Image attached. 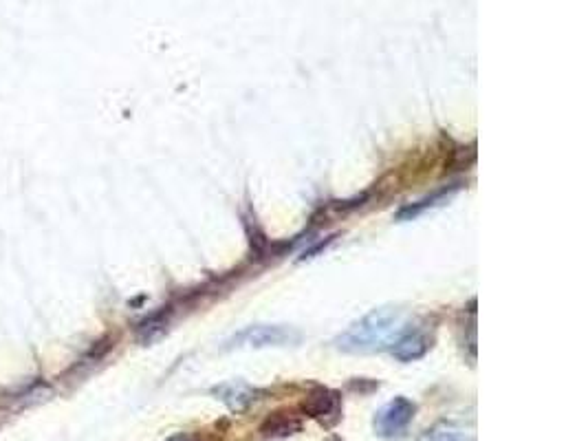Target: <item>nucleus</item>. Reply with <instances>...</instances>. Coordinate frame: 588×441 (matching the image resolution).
<instances>
[{
    "label": "nucleus",
    "mask_w": 588,
    "mask_h": 441,
    "mask_svg": "<svg viewBox=\"0 0 588 441\" xmlns=\"http://www.w3.org/2000/svg\"><path fill=\"white\" fill-rule=\"evenodd\" d=\"M408 314L401 309L381 307L353 322L335 340V347L344 353H379L395 347V342L408 331Z\"/></svg>",
    "instance_id": "nucleus-1"
},
{
    "label": "nucleus",
    "mask_w": 588,
    "mask_h": 441,
    "mask_svg": "<svg viewBox=\"0 0 588 441\" xmlns=\"http://www.w3.org/2000/svg\"><path fill=\"white\" fill-rule=\"evenodd\" d=\"M415 413H417L415 402H410L408 397H395V400H390L386 406H381L375 413V419H373L375 433L384 439L401 437L412 424V419H415Z\"/></svg>",
    "instance_id": "nucleus-2"
},
{
    "label": "nucleus",
    "mask_w": 588,
    "mask_h": 441,
    "mask_svg": "<svg viewBox=\"0 0 588 441\" xmlns=\"http://www.w3.org/2000/svg\"><path fill=\"white\" fill-rule=\"evenodd\" d=\"M298 333L285 327H271V325H256L247 327L241 333L230 340V347H252V349H263V347H282V344L296 342Z\"/></svg>",
    "instance_id": "nucleus-3"
},
{
    "label": "nucleus",
    "mask_w": 588,
    "mask_h": 441,
    "mask_svg": "<svg viewBox=\"0 0 588 441\" xmlns=\"http://www.w3.org/2000/svg\"><path fill=\"white\" fill-rule=\"evenodd\" d=\"M432 347V340L426 331H406L401 336L395 347H392V356H395L399 362H415L421 360Z\"/></svg>",
    "instance_id": "nucleus-4"
},
{
    "label": "nucleus",
    "mask_w": 588,
    "mask_h": 441,
    "mask_svg": "<svg viewBox=\"0 0 588 441\" xmlns=\"http://www.w3.org/2000/svg\"><path fill=\"white\" fill-rule=\"evenodd\" d=\"M216 395L221 397V400L232 408V411H243L245 406L252 404L256 400V391L252 386H247L243 382H230V384H223L216 389Z\"/></svg>",
    "instance_id": "nucleus-5"
},
{
    "label": "nucleus",
    "mask_w": 588,
    "mask_h": 441,
    "mask_svg": "<svg viewBox=\"0 0 588 441\" xmlns=\"http://www.w3.org/2000/svg\"><path fill=\"white\" fill-rule=\"evenodd\" d=\"M419 441H474L472 433H467L463 426H456L452 422H441L428 428L419 437Z\"/></svg>",
    "instance_id": "nucleus-6"
},
{
    "label": "nucleus",
    "mask_w": 588,
    "mask_h": 441,
    "mask_svg": "<svg viewBox=\"0 0 588 441\" xmlns=\"http://www.w3.org/2000/svg\"><path fill=\"white\" fill-rule=\"evenodd\" d=\"M168 441H192L188 435H177V437H170Z\"/></svg>",
    "instance_id": "nucleus-7"
}]
</instances>
